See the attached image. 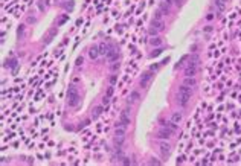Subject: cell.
<instances>
[{
  "label": "cell",
  "mask_w": 241,
  "mask_h": 166,
  "mask_svg": "<svg viewBox=\"0 0 241 166\" xmlns=\"http://www.w3.org/2000/svg\"><path fill=\"white\" fill-rule=\"evenodd\" d=\"M173 2H174V3H177V5H180V2H182V0H173Z\"/></svg>",
  "instance_id": "f1b7e54d"
},
{
  "label": "cell",
  "mask_w": 241,
  "mask_h": 166,
  "mask_svg": "<svg viewBox=\"0 0 241 166\" xmlns=\"http://www.w3.org/2000/svg\"><path fill=\"white\" fill-rule=\"evenodd\" d=\"M159 148H160V152H162L163 155H168V154L171 152V145H170V143H166V142H160Z\"/></svg>",
  "instance_id": "ba28073f"
},
{
  "label": "cell",
  "mask_w": 241,
  "mask_h": 166,
  "mask_svg": "<svg viewBox=\"0 0 241 166\" xmlns=\"http://www.w3.org/2000/svg\"><path fill=\"white\" fill-rule=\"evenodd\" d=\"M151 79H153V73H150V72L145 73V75L140 78V85L142 87H148V84L151 82Z\"/></svg>",
  "instance_id": "52a82bcc"
},
{
  "label": "cell",
  "mask_w": 241,
  "mask_h": 166,
  "mask_svg": "<svg viewBox=\"0 0 241 166\" xmlns=\"http://www.w3.org/2000/svg\"><path fill=\"white\" fill-rule=\"evenodd\" d=\"M119 69V63H115L113 66H112V70H118Z\"/></svg>",
  "instance_id": "7402d4cb"
},
{
  "label": "cell",
  "mask_w": 241,
  "mask_h": 166,
  "mask_svg": "<svg viewBox=\"0 0 241 166\" xmlns=\"http://www.w3.org/2000/svg\"><path fill=\"white\" fill-rule=\"evenodd\" d=\"M128 113H130V110L125 108L124 111H122V114H121V125L125 126V128L130 125V116H128Z\"/></svg>",
  "instance_id": "8992f818"
},
{
  "label": "cell",
  "mask_w": 241,
  "mask_h": 166,
  "mask_svg": "<svg viewBox=\"0 0 241 166\" xmlns=\"http://www.w3.org/2000/svg\"><path fill=\"white\" fill-rule=\"evenodd\" d=\"M107 57H108V60L112 61V63H115V61H118V50H115V49H110L108 50V53H107Z\"/></svg>",
  "instance_id": "30bf717a"
},
{
  "label": "cell",
  "mask_w": 241,
  "mask_h": 166,
  "mask_svg": "<svg viewBox=\"0 0 241 166\" xmlns=\"http://www.w3.org/2000/svg\"><path fill=\"white\" fill-rule=\"evenodd\" d=\"M171 120H173L174 123H180V122H182V114H180V113H173Z\"/></svg>",
  "instance_id": "9a60e30c"
},
{
  "label": "cell",
  "mask_w": 241,
  "mask_h": 166,
  "mask_svg": "<svg viewBox=\"0 0 241 166\" xmlns=\"http://www.w3.org/2000/svg\"><path fill=\"white\" fill-rule=\"evenodd\" d=\"M102 104H104V105H107V104H108V99H107V98H104V99H102Z\"/></svg>",
  "instance_id": "4316f807"
},
{
  "label": "cell",
  "mask_w": 241,
  "mask_h": 166,
  "mask_svg": "<svg viewBox=\"0 0 241 166\" xmlns=\"http://www.w3.org/2000/svg\"><path fill=\"white\" fill-rule=\"evenodd\" d=\"M98 55H99V47H96V46H93V47L89 50V57H90L92 60L98 58Z\"/></svg>",
  "instance_id": "8fae6325"
},
{
  "label": "cell",
  "mask_w": 241,
  "mask_h": 166,
  "mask_svg": "<svg viewBox=\"0 0 241 166\" xmlns=\"http://www.w3.org/2000/svg\"><path fill=\"white\" fill-rule=\"evenodd\" d=\"M110 82L115 84V82H116V76H112V78H110Z\"/></svg>",
  "instance_id": "cb8c5ba5"
},
{
  "label": "cell",
  "mask_w": 241,
  "mask_h": 166,
  "mask_svg": "<svg viewBox=\"0 0 241 166\" xmlns=\"http://www.w3.org/2000/svg\"><path fill=\"white\" fill-rule=\"evenodd\" d=\"M79 102V93H78V90L75 85H69L67 88V104L70 107H76Z\"/></svg>",
  "instance_id": "7a4b0ae2"
},
{
  "label": "cell",
  "mask_w": 241,
  "mask_h": 166,
  "mask_svg": "<svg viewBox=\"0 0 241 166\" xmlns=\"http://www.w3.org/2000/svg\"><path fill=\"white\" fill-rule=\"evenodd\" d=\"M22 34H23V26L18 28V35H22Z\"/></svg>",
  "instance_id": "d4e9b609"
},
{
  "label": "cell",
  "mask_w": 241,
  "mask_h": 166,
  "mask_svg": "<svg viewBox=\"0 0 241 166\" xmlns=\"http://www.w3.org/2000/svg\"><path fill=\"white\" fill-rule=\"evenodd\" d=\"M162 15H163V12H162L160 9H157V11H156V17H154V20H162Z\"/></svg>",
  "instance_id": "44dd1931"
},
{
  "label": "cell",
  "mask_w": 241,
  "mask_h": 166,
  "mask_svg": "<svg viewBox=\"0 0 241 166\" xmlns=\"http://www.w3.org/2000/svg\"><path fill=\"white\" fill-rule=\"evenodd\" d=\"M197 72V63H189L186 66V69H185V75L186 76H194Z\"/></svg>",
  "instance_id": "5b68a950"
},
{
  "label": "cell",
  "mask_w": 241,
  "mask_h": 166,
  "mask_svg": "<svg viewBox=\"0 0 241 166\" xmlns=\"http://www.w3.org/2000/svg\"><path fill=\"white\" fill-rule=\"evenodd\" d=\"M221 2H224V3H226V2H227V0H221Z\"/></svg>",
  "instance_id": "4dcf8cb0"
},
{
  "label": "cell",
  "mask_w": 241,
  "mask_h": 166,
  "mask_svg": "<svg viewBox=\"0 0 241 166\" xmlns=\"http://www.w3.org/2000/svg\"><path fill=\"white\" fill-rule=\"evenodd\" d=\"M76 64L79 66V64H83V58H78V61H76Z\"/></svg>",
  "instance_id": "83f0119b"
},
{
  "label": "cell",
  "mask_w": 241,
  "mask_h": 166,
  "mask_svg": "<svg viewBox=\"0 0 241 166\" xmlns=\"http://www.w3.org/2000/svg\"><path fill=\"white\" fill-rule=\"evenodd\" d=\"M150 43H151L153 46H160V44H162V38L156 37V38H151V40H150Z\"/></svg>",
  "instance_id": "ac0fdd59"
},
{
  "label": "cell",
  "mask_w": 241,
  "mask_h": 166,
  "mask_svg": "<svg viewBox=\"0 0 241 166\" xmlns=\"http://www.w3.org/2000/svg\"><path fill=\"white\" fill-rule=\"evenodd\" d=\"M151 164H160V161L159 160H156V158H151V161H150Z\"/></svg>",
  "instance_id": "603a6c76"
},
{
  "label": "cell",
  "mask_w": 241,
  "mask_h": 166,
  "mask_svg": "<svg viewBox=\"0 0 241 166\" xmlns=\"http://www.w3.org/2000/svg\"><path fill=\"white\" fill-rule=\"evenodd\" d=\"M217 8H218V11H223V8H224V2H221V0H217Z\"/></svg>",
  "instance_id": "ffe728a7"
},
{
  "label": "cell",
  "mask_w": 241,
  "mask_h": 166,
  "mask_svg": "<svg viewBox=\"0 0 241 166\" xmlns=\"http://www.w3.org/2000/svg\"><path fill=\"white\" fill-rule=\"evenodd\" d=\"M139 99H140V95L137 93V91H131V93H130V101L131 102H136Z\"/></svg>",
  "instance_id": "2e32d148"
},
{
  "label": "cell",
  "mask_w": 241,
  "mask_h": 166,
  "mask_svg": "<svg viewBox=\"0 0 241 166\" xmlns=\"http://www.w3.org/2000/svg\"><path fill=\"white\" fill-rule=\"evenodd\" d=\"M163 126H165V128H168V130H171L173 133H176V131H177V125H176L173 120H171V122H163Z\"/></svg>",
  "instance_id": "4fadbf2b"
},
{
  "label": "cell",
  "mask_w": 241,
  "mask_h": 166,
  "mask_svg": "<svg viewBox=\"0 0 241 166\" xmlns=\"http://www.w3.org/2000/svg\"><path fill=\"white\" fill-rule=\"evenodd\" d=\"M163 28H165L163 20H153V25H151V28H150V34H151V35H156V34H159L160 31H163Z\"/></svg>",
  "instance_id": "277c9868"
},
{
  "label": "cell",
  "mask_w": 241,
  "mask_h": 166,
  "mask_svg": "<svg viewBox=\"0 0 241 166\" xmlns=\"http://www.w3.org/2000/svg\"><path fill=\"white\" fill-rule=\"evenodd\" d=\"M102 113V108L101 107H98V108H95V113H92V117H93V119H96L99 114Z\"/></svg>",
  "instance_id": "d6986e66"
},
{
  "label": "cell",
  "mask_w": 241,
  "mask_h": 166,
  "mask_svg": "<svg viewBox=\"0 0 241 166\" xmlns=\"http://www.w3.org/2000/svg\"><path fill=\"white\" fill-rule=\"evenodd\" d=\"M130 163H131V161H130L128 158H124V164H130Z\"/></svg>",
  "instance_id": "484cf974"
},
{
  "label": "cell",
  "mask_w": 241,
  "mask_h": 166,
  "mask_svg": "<svg viewBox=\"0 0 241 166\" xmlns=\"http://www.w3.org/2000/svg\"><path fill=\"white\" fill-rule=\"evenodd\" d=\"M171 134H173V131L163 126L162 130L159 131V136H157V137H159V139H170V137H171Z\"/></svg>",
  "instance_id": "9c48e42d"
},
{
  "label": "cell",
  "mask_w": 241,
  "mask_h": 166,
  "mask_svg": "<svg viewBox=\"0 0 241 166\" xmlns=\"http://www.w3.org/2000/svg\"><path fill=\"white\" fill-rule=\"evenodd\" d=\"M165 2L168 3V5H171V3H173V0H165Z\"/></svg>",
  "instance_id": "f546056e"
},
{
  "label": "cell",
  "mask_w": 241,
  "mask_h": 166,
  "mask_svg": "<svg viewBox=\"0 0 241 166\" xmlns=\"http://www.w3.org/2000/svg\"><path fill=\"white\" fill-rule=\"evenodd\" d=\"M98 47H99V55H107V53H108V50H110V47H108L105 43H101Z\"/></svg>",
  "instance_id": "5bb4252c"
},
{
  "label": "cell",
  "mask_w": 241,
  "mask_h": 166,
  "mask_svg": "<svg viewBox=\"0 0 241 166\" xmlns=\"http://www.w3.org/2000/svg\"><path fill=\"white\" fill-rule=\"evenodd\" d=\"M183 84L188 85V87H194V85L197 84V81L194 79V76H186V78L183 79Z\"/></svg>",
  "instance_id": "7c38bea8"
},
{
  "label": "cell",
  "mask_w": 241,
  "mask_h": 166,
  "mask_svg": "<svg viewBox=\"0 0 241 166\" xmlns=\"http://www.w3.org/2000/svg\"><path fill=\"white\" fill-rule=\"evenodd\" d=\"M163 14H168L170 12V5L168 3H160V8H159Z\"/></svg>",
  "instance_id": "e0dca14e"
},
{
  "label": "cell",
  "mask_w": 241,
  "mask_h": 166,
  "mask_svg": "<svg viewBox=\"0 0 241 166\" xmlns=\"http://www.w3.org/2000/svg\"><path fill=\"white\" fill-rule=\"evenodd\" d=\"M189 99H191V87H188V85H185V84H183V87H180V88H179V96H177V101H179V104H180L182 107H185V105L189 102Z\"/></svg>",
  "instance_id": "6da1fadb"
},
{
  "label": "cell",
  "mask_w": 241,
  "mask_h": 166,
  "mask_svg": "<svg viewBox=\"0 0 241 166\" xmlns=\"http://www.w3.org/2000/svg\"><path fill=\"white\" fill-rule=\"evenodd\" d=\"M124 140H125V126L121 125V126L116 128V131H115V142L119 146V145L124 143Z\"/></svg>",
  "instance_id": "3957f363"
}]
</instances>
